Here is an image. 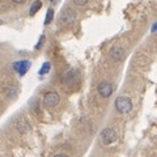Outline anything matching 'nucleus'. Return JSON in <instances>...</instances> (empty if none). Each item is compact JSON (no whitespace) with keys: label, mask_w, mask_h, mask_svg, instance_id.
Here are the masks:
<instances>
[{"label":"nucleus","mask_w":157,"mask_h":157,"mask_svg":"<svg viewBox=\"0 0 157 157\" xmlns=\"http://www.w3.org/2000/svg\"><path fill=\"white\" fill-rule=\"evenodd\" d=\"M115 109L121 113V114H127L132 110V101L128 97L121 96L115 100Z\"/></svg>","instance_id":"obj_1"},{"label":"nucleus","mask_w":157,"mask_h":157,"mask_svg":"<svg viewBox=\"0 0 157 157\" xmlns=\"http://www.w3.org/2000/svg\"><path fill=\"white\" fill-rule=\"evenodd\" d=\"M117 132L113 130V128H104L101 131V140H102V143L104 144H111V143H114V141L117 140Z\"/></svg>","instance_id":"obj_2"},{"label":"nucleus","mask_w":157,"mask_h":157,"mask_svg":"<svg viewBox=\"0 0 157 157\" xmlns=\"http://www.w3.org/2000/svg\"><path fill=\"white\" fill-rule=\"evenodd\" d=\"M60 101V97L56 92H47L45 96H43V104L48 107H54L59 104Z\"/></svg>","instance_id":"obj_3"},{"label":"nucleus","mask_w":157,"mask_h":157,"mask_svg":"<svg viewBox=\"0 0 157 157\" xmlns=\"http://www.w3.org/2000/svg\"><path fill=\"white\" fill-rule=\"evenodd\" d=\"M76 12L73 11V9L71 8H67L63 11V13L60 14V21L63 24H72L76 21Z\"/></svg>","instance_id":"obj_4"},{"label":"nucleus","mask_w":157,"mask_h":157,"mask_svg":"<svg viewBox=\"0 0 157 157\" xmlns=\"http://www.w3.org/2000/svg\"><path fill=\"white\" fill-rule=\"evenodd\" d=\"M63 81L66 82L67 85H75L78 82V75H77V72L75 70H70V71H67L64 75H63Z\"/></svg>","instance_id":"obj_5"},{"label":"nucleus","mask_w":157,"mask_h":157,"mask_svg":"<svg viewBox=\"0 0 157 157\" xmlns=\"http://www.w3.org/2000/svg\"><path fill=\"white\" fill-rule=\"evenodd\" d=\"M110 56L113 60H115V62H121V60H123V58H124V48L122 47V46H113L110 48Z\"/></svg>","instance_id":"obj_6"},{"label":"nucleus","mask_w":157,"mask_h":157,"mask_svg":"<svg viewBox=\"0 0 157 157\" xmlns=\"http://www.w3.org/2000/svg\"><path fill=\"white\" fill-rule=\"evenodd\" d=\"M13 68L17 71L20 76H24L28 72L29 68H30V60H20L13 63Z\"/></svg>","instance_id":"obj_7"},{"label":"nucleus","mask_w":157,"mask_h":157,"mask_svg":"<svg viewBox=\"0 0 157 157\" xmlns=\"http://www.w3.org/2000/svg\"><path fill=\"white\" fill-rule=\"evenodd\" d=\"M98 93H100L104 98L110 97L111 93H113V85L110 84V82H107V81L100 82V85H98Z\"/></svg>","instance_id":"obj_8"},{"label":"nucleus","mask_w":157,"mask_h":157,"mask_svg":"<svg viewBox=\"0 0 157 157\" xmlns=\"http://www.w3.org/2000/svg\"><path fill=\"white\" fill-rule=\"evenodd\" d=\"M16 127H17V130H18L20 132H22V134H24V132H26V131L29 130V124L26 123V121H25V119H22V118H21V119H18V121H17Z\"/></svg>","instance_id":"obj_9"},{"label":"nucleus","mask_w":157,"mask_h":157,"mask_svg":"<svg viewBox=\"0 0 157 157\" xmlns=\"http://www.w3.org/2000/svg\"><path fill=\"white\" fill-rule=\"evenodd\" d=\"M42 7V2L41 0H36V2H33V4L30 6V9H29V13H30V16H33V14H36L39 9H41Z\"/></svg>","instance_id":"obj_10"},{"label":"nucleus","mask_w":157,"mask_h":157,"mask_svg":"<svg viewBox=\"0 0 157 157\" xmlns=\"http://www.w3.org/2000/svg\"><path fill=\"white\" fill-rule=\"evenodd\" d=\"M51 68V64L50 62H45L41 67V70H39V75H46V73H48V71H50Z\"/></svg>","instance_id":"obj_11"},{"label":"nucleus","mask_w":157,"mask_h":157,"mask_svg":"<svg viewBox=\"0 0 157 157\" xmlns=\"http://www.w3.org/2000/svg\"><path fill=\"white\" fill-rule=\"evenodd\" d=\"M54 17V9H48L47 11V14H46V18H45V25H48V24L51 22V20Z\"/></svg>","instance_id":"obj_12"},{"label":"nucleus","mask_w":157,"mask_h":157,"mask_svg":"<svg viewBox=\"0 0 157 157\" xmlns=\"http://www.w3.org/2000/svg\"><path fill=\"white\" fill-rule=\"evenodd\" d=\"M17 92H18V90H17V88H14V86H12V88H11V86L7 88V94H8L9 97H13V98H14V97L17 96Z\"/></svg>","instance_id":"obj_13"},{"label":"nucleus","mask_w":157,"mask_h":157,"mask_svg":"<svg viewBox=\"0 0 157 157\" xmlns=\"http://www.w3.org/2000/svg\"><path fill=\"white\" fill-rule=\"evenodd\" d=\"M88 2H89V0H73V3H75L76 6H85Z\"/></svg>","instance_id":"obj_14"},{"label":"nucleus","mask_w":157,"mask_h":157,"mask_svg":"<svg viewBox=\"0 0 157 157\" xmlns=\"http://www.w3.org/2000/svg\"><path fill=\"white\" fill-rule=\"evenodd\" d=\"M43 41H45V37H41V38H39V41H38V45L36 46V48H37V50H39V48H41V46H42V43H43Z\"/></svg>","instance_id":"obj_15"},{"label":"nucleus","mask_w":157,"mask_h":157,"mask_svg":"<svg viewBox=\"0 0 157 157\" xmlns=\"http://www.w3.org/2000/svg\"><path fill=\"white\" fill-rule=\"evenodd\" d=\"M54 157H68L67 155H64V153H58V155H55Z\"/></svg>","instance_id":"obj_16"},{"label":"nucleus","mask_w":157,"mask_h":157,"mask_svg":"<svg viewBox=\"0 0 157 157\" xmlns=\"http://www.w3.org/2000/svg\"><path fill=\"white\" fill-rule=\"evenodd\" d=\"M12 2H14V3H17V4H21V3H25L26 0H12Z\"/></svg>","instance_id":"obj_17"},{"label":"nucleus","mask_w":157,"mask_h":157,"mask_svg":"<svg viewBox=\"0 0 157 157\" xmlns=\"http://www.w3.org/2000/svg\"><path fill=\"white\" fill-rule=\"evenodd\" d=\"M152 32H157V22L153 26H152Z\"/></svg>","instance_id":"obj_18"},{"label":"nucleus","mask_w":157,"mask_h":157,"mask_svg":"<svg viewBox=\"0 0 157 157\" xmlns=\"http://www.w3.org/2000/svg\"><path fill=\"white\" fill-rule=\"evenodd\" d=\"M51 2H56V0H51Z\"/></svg>","instance_id":"obj_19"}]
</instances>
